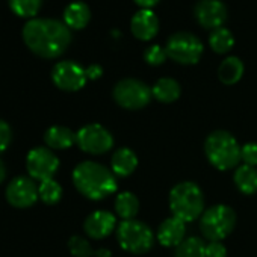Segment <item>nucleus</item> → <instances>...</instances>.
<instances>
[{
    "label": "nucleus",
    "mask_w": 257,
    "mask_h": 257,
    "mask_svg": "<svg viewBox=\"0 0 257 257\" xmlns=\"http://www.w3.org/2000/svg\"><path fill=\"white\" fill-rule=\"evenodd\" d=\"M23 41L40 58L61 56L71 43V29L55 19H32L23 26Z\"/></svg>",
    "instance_id": "1"
},
{
    "label": "nucleus",
    "mask_w": 257,
    "mask_h": 257,
    "mask_svg": "<svg viewBox=\"0 0 257 257\" xmlns=\"http://www.w3.org/2000/svg\"><path fill=\"white\" fill-rule=\"evenodd\" d=\"M73 183L76 189L86 198L98 201L116 191L115 174L104 165L92 161L80 162L73 171Z\"/></svg>",
    "instance_id": "2"
},
{
    "label": "nucleus",
    "mask_w": 257,
    "mask_h": 257,
    "mask_svg": "<svg viewBox=\"0 0 257 257\" xmlns=\"http://www.w3.org/2000/svg\"><path fill=\"white\" fill-rule=\"evenodd\" d=\"M170 209L173 216L183 222H192L204 212V195L194 182H180L170 192Z\"/></svg>",
    "instance_id": "3"
},
{
    "label": "nucleus",
    "mask_w": 257,
    "mask_h": 257,
    "mask_svg": "<svg viewBox=\"0 0 257 257\" xmlns=\"http://www.w3.org/2000/svg\"><path fill=\"white\" fill-rule=\"evenodd\" d=\"M240 146L236 138L225 131L212 132L204 144V152L209 162L219 171L234 168L240 161Z\"/></svg>",
    "instance_id": "4"
},
{
    "label": "nucleus",
    "mask_w": 257,
    "mask_h": 257,
    "mask_svg": "<svg viewBox=\"0 0 257 257\" xmlns=\"http://www.w3.org/2000/svg\"><path fill=\"white\" fill-rule=\"evenodd\" d=\"M236 213L225 204H216L203 212L200 218V230L210 242H221L234 228Z\"/></svg>",
    "instance_id": "5"
},
{
    "label": "nucleus",
    "mask_w": 257,
    "mask_h": 257,
    "mask_svg": "<svg viewBox=\"0 0 257 257\" xmlns=\"http://www.w3.org/2000/svg\"><path fill=\"white\" fill-rule=\"evenodd\" d=\"M116 237L121 248L132 254H144L150 251L155 243L152 228L138 219L122 221L116 228Z\"/></svg>",
    "instance_id": "6"
},
{
    "label": "nucleus",
    "mask_w": 257,
    "mask_h": 257,
    "mask_svg": "<svg viewBox=\"0 0 257 257\" xmlns=\"http://www.w3.org/2000/svg\"><path fill=\"white\" fill-rule=\"evenodd\" d=\"M167 55L174 62L182 65L197 64L204 52L201 40L191 32H177L171 35L167 41Z\"/></svg>",
    "instance_id": "7"
},
{
    "label": "nucleus",
    "mask_w": 257,
    "mask_h": 257,
    "mask_svg": "<svg viewBox=\"0 0 257 257\" xmlns=\"http://www.w3.org/2000/svg\"><path fill=\"white\" fill-rule=\"evenodd\" d=\"M113 100L124 109H143L152 100V89L138 79H122L113 86Z\"/></svg>",
    "instance_id": "8"
},
{
    "label": "nucleus",
    "mask_w": 257,
    "mask_h": 257,
    "mask_svg": "<svg viewBox=\"0 0 257 257\" xmlns=\"http://www.w3.org/2000/svg\"><path fill=\"white\" fill-rule=\"evenodd\" d=\"M76 144L88 155H104L113 147V138L106 127L94 122L83 125L76 134Z\"/></svg>",
    "instance_id": "9"
},
{
    "label": "nucleus",
    "mask_w": 257,
    "mask_h": 257,
    "mask_svg": "<svg viewBox=\"0 0 257 257\" xmlns=\"http://www.w3.org/2000/svg\"><path fill=\"white\" fill-rule=\"evenodd\" d=\"M26 168L34 180H49L53 179L59 168V159L49 147H37L29 152L26 158Z\"/></svg>",
    "instance_id": "10"
},
{
    "label": "nucleus",
    "mask_w": 257,
    "mask_h": 257,
    "mask_svg": "<svg viewBox=\"0 0 257 257\" xmlns=\"http://www.w3.org/2000/svg\"><path fill=\"white\" fill-rule=\"evenodd\" d=\"M52 80L59 89L74 92L85 86L88 77L85 68L77 62L61 61L52 70Z\"/></svg>",
    "instance_id": "11"
},
{
    "label": "nucleus",
    "mask_w": 257,
    "mask_h": 257,
    "mask_svg": "<svg viewBox=\"0 0 257 257\" xmlns=\"http://www.w3.org/2000/svg\"><path fill=\"white\" fill-rule=\"evenodd\" d=\"M40 198L38 186L35 185L34 179L29 177H16L7 188V200L11 206L19 209L31 207Z\"/></svg>",
    "instance_id": "12"
},
{
    "label": "nucleus",
    "mask_w": 257,
    "mask_h": 257,
    "mask_svg": "<svg viewBox=\"0 0 257 257\" xmlns=\"http://www.w3.org/2000/svg\"><path fill=\"white\" fill-rule=\"evenodd\" d=\"M194 14L197 22L204 29H218L222 28V25L227 20V7L221 0H198Z\"/></svg>",
    "instance_id": "13"
},
{
    "label": "nucleus",
    "mask_w": 257,
    "mask_h": 257,
    "mask_svg": "<svg viewBox=\"0 0 257 257\" xmlns=\"http://www.w3.org/2000/svg\"><path fill=\"white\" fill-rule=\"evenodd\" d=\"M115 225L116 218L113 213L107 210H95L85 219L83 230L92 239H104L115 230Z\"/></svg>",
    "instance_id": "14"
},
{
    "label": "nucleus",
    "mask_w": 257,
    "mask_h": 257,
    "mask_svg": "<svg viewBox=\"0 0 257 257\" xmlns=\"http://www.w3.org/2000/svg\"><path fill=\"white\" fill-rule=\"evenodd\" d=\"M131 31L140 41H150L159 32V19L152 10H141L132 17Z\"/></svg>",
    "instance_id": "15"
},
{
    "label": "nucleus",
    "mask_w": 257,
    "mask_h": 257,
    "mask_svg": "<svg viewBox=\"0 0 257 257\" xmlns=\"http://www.w3.org/2000/svg\"><path fill=\"white\" fill-rule=\"evenodd\" d=\"M186 222L176 216L167 218L158 228V240L164 246H177L185 240Z\"/></svg>",
    "instance_id": "16"
},
{
    "label": "nucleus",
    "mask_w": 257,
    "mask_h": 257,
    "mask_svg": "<svg viewBox=\"0 0 257 257\" xmlns=\"http://www.w3.org/2000/svg\"><path fill=\"white\" fill-rule=\"evenodd\" d=\"M138 167L137 155L127 147L118 149L110 159V170L116 177H128Z\"/></svg>",
    "instance_id": "17"
},
{
    "label": "nucleus",
    "mask_w": 257,
    "mask_h": 257,
    "mask_svg": "<svg viewBox=\"0 0 257 257\" xmlns=\"http://www.w3.org/2000/svg\"><path fill=\"white\" fill-rule=\"evenodd\" d=\"M44 143L50 150H65L76 144V134L68 127L53 125L46 131Z\"/></svg>",
    "instance_id": "18"
},
{
    "label": "nucleus",
    "mask_w": 257,
    "mask_h": 257,
    "mask_svg": "<svg viewBox=\"0 0 257 257\" xmlns=\"http://www.w3.org/2000/svg\"><path fill=\"white\" fill-rule=\"evenodd\" d=\"M91 20L89 7L83 2H73L64 11V23L74 31H80L86 28Z\"/></svg>",
    "instance_id": "19"
},
{
    "label": "nucleus",
    "mask_w": 257,
    "mask_h": 257,
    "mask_svg": "<svg viewBox=\"0 0 257 257\" xmlns=\"http://www.w3.org/2000/svg\"><path fill=\"white\" fill-rule=\"evenodd\" d=\"M233 182L236 185V188L245 194V195H252L257 192V170L255 167H249V165H242L234 171L233 176Z\"/></svg>",
    "instance_id": "20"
},
{
    "label": "nucleus",
    "mask_w": 257,
    "mask_h": 257,
    "mask_svg": "<svg viewBox=\"0 0 257 257\" xmlns=\"http://www.w3.org/2000/svg\"><path fill=\"white\" fill-rule=\"evenodd\" d=\"M242 76H243V62L236 56L225 58L218 68V77L224 85H234L240 80Z\"/></svg>",
    "instance_id": "21"
},
{
    "label": "nucleus",
    "mask_w": 257,
    "mask_h": 257,
    "mask_svg": "<svg viewBox=\"0 0 257 257\" xmlns=\"http://www.w3.org/2000/svg\"><path fill=\"white\" fill-rule=\"evenodd\" d=\"M152 94L161 103H173L180 97V85L171 77H162L153 85Z\"/></svg>",
    "instance_id": "22"
},
{
    "label": "nucleus",
    "mask_w": 257,
    "mask_h": 257,
    "mask_svg": "<svg viewBox=\"0 0 257 257\" xmlns=\"http://www.w3.org/2000/svg\"><path fill=\"white\" fill-rule=\"evenodd\" d=\"M115 210L122 221L134 219L140 210V200L132 192H119L115 198Z\"/></svg>",
    "instance_id": "23"
},
{
    "label": "nucleus",
    "mask_w": 257,
    "mask_h": 257,
    "mask_svg": "<svg viewBox=\"0 0 257 257\" xmlns=\"http://www.w3.org/2000/svg\"><path fill=\"white\" fill-rule=\"evenodd\" d=\"M209 46L210 49L218 53V55H224L228 53L233 46H234V38L231 35V32L225 28H218L215 31L210 32L209 35Z\"/></svg>",
    "instance_id": "24"
},
{
    "label": "nucleus",
    "mask_w": 257,
    "mask_h": 257,
    "mask_svg": "<svg viewBox=\"0 0 257 257\" xmlns=\"http://www.w3.org/2000/svg\"><path fill=\"white\" fill-rule=\"evenodd\" d=\"M206 255V243L203 239L192 236L185 239L182 243L176 246L174 257H204Z\"/></svg>",
    "instance_id": "25"
},
{
    "label": "nucleus",
    "mask_w": 257,
    "mask_h": 257,
    "mask_svg": "<svg viewBox=\"0 0 257 257\" xmlns=\"http://www.w3.org/2000/svg\"><path fill=\"white\" fill-rule=\"evenodd\" d=\"M8 2H10L11 11L16 16L22 19H31V20L38 14L43 5V0H8Z\"/></svg>",
    "instance_id": "26"
},
{
    "label": "nucleus",
    "mask_w": 257,
    "mask_h": 257,
    "mask_svg": "<svg viewBox=\"0 0 257 257\" xmlns=\"http://www.w3.org/2000/svg\"><path fill=\"white\" fill-rule=\"evenodd\" d=\"M40 200L46 204H56L62 197V188L55 179H49L40 183L38 186Z\"/></svg>",
    "instance_id": "27"
},
{
    "label": "nucleus",
    "mask_w": 257,
    "mask_h": 257,
    "mask_svg": "<svg viewBox=\"0 0 257 257\" xmlns=\"http://www.w3.org/2000/svg\"><path fill=\"white\" fill-rule=\"evenodd\" d=\"M68 248L74 257H92L95 254L91 243L80 236H73L68 240Z\"/></svg>",
    "instance_id": "28"
},
{
    "label": "nucleus",
    "mask_w": 257,
    "mask_h": 257,
    "mask_svg": "<svg viewBox=\"0 0 257 257\" xmlns=\"http://www.w3.org/2000/svg\"><path fill=\"white\" fill-rule=\"evenodd\" d=\"M168 55H167V50L164 47H161L159 44H153L150 46L146 53H144V59L147 64L156 67V65H162L165 61H167Z\"/></svg>",
    "instance_id": "29"
},
{
    "label": "nucleus",
    "mask_w": 257,
    "mask_h": 257,
    "mask_svg": "<svg viewBox=\"0 0 257 257\" xmlns=\"http://www.w3.org/2000/svg\"><path fill=\"white\" fill-rule=\"evenodd\" d=\"M240 159L245 165L255 167L257 165V144L248 143L240 149Z\"/></svg>",
    "instance_id": "30"
},
{
    "label": "nucleus",
    "mask_w": 257,
    "mask_h": 257,
    "mask_svg": "<svg viewBox=\"0 0 257 257\" xmlns=\"http://www.w3.org/2000/svg\"><path fill=\"white\" fill-rule=\"evenodd\" d=\"M13 140V131L8 125V122H5L4 119H0V153L5 152Z\"/></svg>",
    "instance_id": "31"
},
{
    "label": "nucleus",
    "mask_w": 257,
    "mask_h": 257,
    "mask_svg": "<svg viewBox=\"0 0 257 257\" xmlns=\"http://www.w3.org/2000/svg\"><path fill=\"white\" fill-rule=\"evenodd\" d=\"M227 249L221 242H210L206 245V255L204 257H225Z\"/></svg>",
    "instance_id": "32"
},
{
    "label": "nucleus",
    "mask_w": 257,
    "mask_h": 257,
    "mask_svg": "<svg viewBox=\"0 0 257 257\" xmlns=\"http://www.w3.org/2000/svg\"><path fill=\"white\" fill-rule=\"evenodd\" d=\"M85 71H86V77H88V80H95V79L101 77V74H103V68H101L98 64H92V65H89L88 68H85Z\"/></svg>",
    "instance_id": "33"
},
{
    "label": "nucleus",
    "mask_w": 257,
    "mask_h": 257,
    "mask_svg": "<svg viewBox=\"0 0 257 257\" xmlns=\"http://www.w3.org/2000/svg\"><path fill=\"white\" fill-rule=\"evenodd\" d=\"M135 4L140 5L143 10H150V8H153L155 5L159 4V0H135Z\"/></svg>",
    "instance_id": "34"
},
{
    "label": "nucleus",
    "mask_w": 257,
    "mask_h": 257,
    "mask_svg": "<svg viewBox=\"0 0 257 257\" xmlns=\"http://www.w3.org/2000/svg\"><path fill=\"white\" fill-rule=\"evenodd\" d=\"M95 255H97V257H110L112 254H110V251H109V249H106V248H100L98 251H95Z\"/></svg>",
    "instance_id": "35"
},
{
    "label": "nucleus",
    "mask_w": 257,
    "mask_h": 257,
    "mask_svg": "<svg viewBox=\"0 0 257 257\" xmlns=\"http://www.w3.org/2000/svg\"><path fill=\"white\" fill-rule=\"evenodd\" d=\"M5 177H7V167L2 161H0V183L5 180Z\"/></svg>",
    "instance_id": "36"
}]
</instances>
